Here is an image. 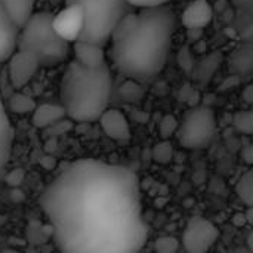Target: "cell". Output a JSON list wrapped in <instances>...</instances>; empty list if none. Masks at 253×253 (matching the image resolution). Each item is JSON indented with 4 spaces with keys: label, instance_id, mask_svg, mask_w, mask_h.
<instances>
[{
    "label": "cell",
    "instance_id": "34",
    "mask_svg": "<svg viewBox=\"0 0 253 253\" xmlns=\"http://www.w3.org/2000/svg\"><path fill=\"white\" fill-rule=\"evenodd\" d=\"M248 245H249V249L253 253V231L249 234V239H248Z\"/></svg>",
    "mask_w": 253,
    "mask_h": 253
},
{
    "label": "cell",
    "instance_id": "4",
    "mask_svg": "<svg viewBox=\"0 0 253 253\" xmlns=\"http://www.w3.org/2000/svg\"><path fill=\"white\" fill-rule=\"evenodd\" d=\"M18 49L33 52L42 65L53 67L64 62L70 46L53 28V15L34 12L18 34Z\"/></svg>",
    "mask_w": 253,
    "mask_h": 253
},
{
    "label": "cell",
    "instance_id": "26",
    "mask_svg": "<svg viewBox=\"0 0 253 253\" xmlns=\"http://www.w3.org/2000/svg\"><path fill=\"white\" fill-rule=\"evenodd\" d=\"M178 64H179V67L187 74H193L194 67H196V59H194V55L191 53L190 47H184V49L179 50V53H178Z\"/></svg>",
    "mask_w": 253,
    "mask_h": 253
},
{
    "label": "cell",
    "instance_id": "28",
    "mask_svg": "<svg viewBox=\"0 0 253 253\" xmlns=\"http://www.w3.org/2000/svg\"><path fill=\"white\" fill-rule=\"evenodd\" d=\"M132 7L141 9V7H153V6H162L169 4L170 0H126Z\"/></svg>",
    "mask_w": 253,
    "mask_h": 253
},
{
    "label": "cell",
    "instance_id": "36",
    "mask_svg": "<svg viewBox=\"0 0 253 253\" xmlns=\"http://www.w3.org/2000/svg\"><path fill=\"white\" fill-rule=\"evenodd\" d=\"M6 253H16V252H13V251H10V252H6Z\"/></svg>",
    "mask_w": 253,
    "mask_h": 253
},
{
    "label": "cell",
    "instance_id": "14",
    "mask_svg": "<svg viewBox=\"0 0 253 253\" xmlns=\"http://www.w3.org/2000/svg\"><path fill=\"white\" fill-rule=\"evenodd\" d=\"M13 142V127L10 125L6 105L0 96V173L9 162Z\"/></svg>",
    "mask_w": 253,
    "mask_h": 253
},
{
    "label": "cell",
    "instance_id": "23",
    "mask_svg": "<svg viewBox=\"0 0 253 253\" xmlns=\"http://www.w3.org/2000/svg\"><path fill=\"white\" fill-rule=\"evenodd\" d=\"M179 129V120L173 114H165L159 122V135L165 141H170L172 136H176Z\"/></svg>",
    "mask_w": 253,
    "mask_h": 253
},
{
    "label": "cell",
    "instance_id": "18",
    "mask_svg": "<svg viewBox=\"0 0 253 253\" xmlns=\"http://www.w3.org/2000/svg\"><path fill=\"white\" fill-rule=\"evenodd\" d=\"M221 61H222V53L221 52H213V53L208 55L203 61L196 64L194 71H193V77L202 84L208 83L211 80V77L213 76L215 70L219 67Z\"/></svg>",
    "mask_w": 253,
    "mask_h": 253
},
{
    "label": "cell",
    "instance_id": "15",
    "mask_svg": "<svg viewBox=\"0 0 253 253\" xmlns=\"http://www.w3.org/2000/svg\"><path fill=\"white\" fill-rule=\"evenodd\" d=\"M231 71L237 76H246L253 71V36L248 37L233 53L230 59Z\"/></svg>",
    "mask_w": 253,
    "mask_h": 253
},
{
    "label": "cell",
    "instance_id": "37",
    "mask_svg": "<svg viewBox=\"0 0 253 253\" xmlns=\"http://www.w3.org/2000/svg\"><path fill=\"white\" fill-rule=\"evenodd\" d=\"M179 253H187V252H179Z\"/></svg>",
    "mask_w": 253,
    "mask_h": 253
},
{
    "label": "cell",
    "instance_id": "8",
    "mask_svg": "<svg viewBox=\"0 0 253 253\" xmlns=\"http://www.w3.org/2000/svg\"><path fill=\"white\" fill-rule=\"evenodd\" d=\"M84 27V10L80 4H65L62 10L53 15V28L67 43H76Z\"/></svg>",
    "mask_w": 253,
    "mask_h": 253
},
{
    "label": "cell",
    "instance_id": "33",
    "mask_svg": "<svg viewBox=\"0 0 253 253\" xmlns=\"http://www.w3.org/2000/svg\"><path fill=\"white\" fill-rule=\"evenodd\" d=\"M245 215H246V219H248V224L253 227V206L252 208H248V211L245 212Z\"/></svg>",
    "mask_w": 253,
    "mask_h": 253
},
{
    "label": "cell",
    "instance_id": "10",
    "mask_svg": "<svg viewBox=\"0 0 253 253\" xmlns=\"http://www.w3.org/2000/svg\"><path fill=\"white\" fill-rule=\"evenodd\" d=\"M98 122L102 132L113 141L127 142L132 136L127 117L117 108H107Z\"/></svg>",
    "mask_w": 253,
    "mask_h": 253
},
{
    "label": "cell",
    "instance_id": "31",
    "mask_svg": "<svg viewBox=\"0 0 253 253\" xmlns=\"http://www.w3.org/2000/svg\"><path fill=\"white\" fill-rule=\"evenodd\" d=\"M243 98H245L246 102L253 104V84L252 86H249V87H246V90H245V93H243Z\"/></svg>",
    "mask_w": 253,
    "mask_h": 253
},
{
    "label": "cell",
    "instance_id": "21",
    "mask_svg": "<svg viewBox=\"0 0 253 253\" xmlns=\"http://www.w3.org/2000/svg\"><path fill=\"white\" fill-rule=\"evenodd\" d=\"M173 156H175V148H173V145H172L170 141L162 139L157 144H154V147L151 150V159H153V162L157 163V165H162V166L172 163Z\"/></svg>",
    "mask_w": 253,
    "mask_h": 253
},
{
    "label": "cell",
    "instance_id": "12",
    "mask_svg": "<svg viewBox=\"0 0 253 253\" xmlns=\"http://www.w3.org/2000/svg\"><path fill=\"white\" fill-rule=\"evenodd\" d=\"M76 61L89 68H98L105 65V49L102 46L77 40L73 46Z\"/></svg>",
    "mask_w": 253,
    "mask_h": 253
},
{
    "label": "cell",
    "instance_id": "25",
    "mask_svg": "<svg viewBox=\"0 0 253 253\" xmlns=\"http://www.w3.org/2000/svg\"><path fill=\"white\" fill-rule=\"evenodd\" d=\"M120 93H122V98H125L126 101H129V102H135V101H139V99L142 98L144 90L141 89V86L138 84V82H136V80H130V79H127V82L122 86Z\"/></svg>",
    "mask_w": 253,
    "mask_h": 253
},
{
    "label": "cell",
    "instance_id": "13",
    "mask_svg": "<svg viewBox=\"0 0 253 253\" xmlns=\"http://www.w3.org/2000/svg\"><path fill=\"white\" fill-rule=\"evenodd\" d=\"M65 117H67V113L61 104L59 105L42 104V105H37V108L34 110L31 123L39 129H49L58 122L64 120Z\"/></svg>",
    "mask_w": 253,
    "mask_h": 253
},
{
    "label": "cell",
    "instance_id": "24",
    "mask_svg": "<svg viewBox=\"0 0 253 253\" xmlns=\"http://www.w3.org/2000/svg\"><path fill=\"white\" fill-rule=\"evenodd\" d=\"M181 242L173 236H162L157 237L154 242V251L156 253H179L181 251Z\"/></svg>",
    "mask_w": 253,
    "mask_h": 253
},
{
    "label": "cell",
    "instance_id": "22",
    "mask_svg": "<svg viewBox=\"0 0 253 253\" xmlns=\"http://www.w3.org/2000/svg\"><path fill=\"white\" fill-rule=\"evenodd\" d=\"M233 126L243 135H253V107L237 111L233 117Z\"/></svg>",
    "mask_w": 253,
    "mask_h": 253
},
{
    "label": "cell",
    "instance_id": "11",
    "mask_svg": "<svg viewBox=\"0 0 253 253\" xmlns=\"http://www.w3.org/2000/svg\"><path fill=\"white\" fill-rule=\"evenodd\" d=\"M213 18V7L208 0H193L181 15V22L187 30H203Z\"/></svg>",
    "mask_w": 253,
    "mask_h": 253
},
{
    "label": "cell",
    "instance_id": "7",
    "mask_svg": "<svg viewBox=\"0 0 253 253\" xmlns=\"http://www.w3.org/2000/svg\"><path fill=\"white\" fill-rule=\"evenodd\" d=\"M219 237L218 228L203 216L191 218L182 234V248L187 253H208Z\"/></svg>",
    "mask_w": 253,
    "mask_h": 253
},
{
    "label": "cell",
    "instance_id": "1",
    "mask_svg": "<svg viewBox=\"0 0 253 253\" xmlns=\"http://www.w3.org/2000/svg\"><path fill=\"white\" fill-rule=\"evenodd\" d=\"M40 205L61 253H138L148 239L138 176L120 165L73 162Z\"/></svg>",
    "mask_w": 253,
    "mask_h": 253
},
{
    "label": "cell",
    "instance_id": "30",
    "mask_svg": "<svg viewBox=\"0 0 253 253\" xmlns=\"http://www.w3.org/2000/svg\"><path fill=\"white\" fill-rule=\"evenodd\" d=\"M231 222H233V225H234V227H237V228L245 227V225L248 224V219H246L245 212H237V213H234V215H233V218H231Z\"/></svg>",
    "mask_w": 253,
    "mask_h": 253
},
{
    "label": "cell",
    "instance_id": "16",
    "mask_svg": "<svg viewBox=\"0 0 253 253\" xmlns=\"http://www.w3.org/2000/svg\"><path fill=\"white\" fill-rule=\"evenodd\" d=\"M34 1L36 0H0L3 7L6 9L7 15L10 16L12 22L21 30L25 22L34 13Z\"/></svg>",
    "mask_w": 253,
    "mask_h": 253
},
{
    "label": "cell",
    "instance_id": "5",
    "mask_svg": "<svg viewBox=\"0 0 253 253\" xmlns=\"http://www.w3.org/2000/svg\"><path fill=\"white\" fill-rule=\"evenodd\" d=\"M77 3L84 10V27L79 40L107 46L117 24L133 10L126 0H65V4Z\"/></svg>",
    "mask_w": 253,
    "mask_h": 253
},
{
    "label": "cell",
    "instance_id": "17",
    "mask_svg": "<svg viewBox=\"0 0 253 253\" xmlns=\"http://www.w3.org/2000/svg\"><path fill=\"white\" fill-rule=\"evenodd\" d=\"M19 28L13 22L0 21V62L9 61L18 49Z\"/></svg>",
    "mask_w": 253,
    "mask_h": 253
},
{
    "label": "cell",
    "instance_id": "35",
    "mask_svg": "<svg viewBox=\"0 0 253 253\" xmlns=\"http://www.w3.org/2000/svg\"><path fill=\"white\" fill-rule=\"evenodd\" d=\"M53 6H59L61 3H65V0H49Z\"/></svg>",
    "mask_w": 253,
    "mask_h": 253
},
{
    "label": "cell",
    "instance_id": "20",
    "mask_svg": "<svg viewBox=\"0 0 253 253\" xmlns=\"http://www.w3.org/2000/svg\"><path fill=\"white\" fill-rule=\"evenodd\" d=\"M7 108L13 114H30V113H34V110L37 108V104L28 95H24V93L16 92V93H13L9 98Z\"/></svg>",
    "mask_w": 253,
    "mask_h": 253
},
{
    "label": "cell",
    "instance_id": "29",
    "mask_svg": "<svg viewBox=\"0 0 253 253\" xmlns=\"http://www.w3.org/2000/svg\"><path fill=\"white\" fill-rule=\"evenodd\" d=\"M240 157H242L243 163H246L248 166H253V142L248 144L246 147H243V150L240 153Z\"/></svg>",
    "mask_w": 253,
    "mask_h": 253
},
{
    "label": "cell",
    "instance_id": "32",
    "mask_svg": "<svg viewBox=\"0 0 253 253\" xmlns=\"http://www.w3.org/2000/svg\"><path fill=\"white\" fill-rule=\"evenodd\" d=\"M0 21H3V22H12L10 16L7 15V12H6V9L3 7L1 3H0Z\"/></svg>",
    "mask_w": 253,
    "mask_h": 253
},
{
    "label": "cell",
    "instance_id": "6",
    "mask_svg": "<svg viewBox=\"0 0 253 253\" xmlns=\"http://www.w3.org/2000/svg\"><path fill=\"white\" fill-rule=\"evenodd\" d=\"M216 133V119L211 107L196 105L179 122L176 139L187 150H200L211 145Z\"/></svg>",
    "mask_w": 253,
    "mask_h": 253
},
{
    "label": "cell",
    "instance_id": "2",
    "mask_svg": "<svg viewBox=\"0 0 253 253\" xmlns=\"http://www.w3.org/2000/svg\"><path fill=\"white\" fill-rule=\"evenodd\" d=\"M176 15L169 4L129 12L111 36V61L125 77L136 82L159 76L166 67Z\"/></svg>",
    "mask_w": 253,
    "mask_h": 253
},
{
    "label": "cell",
    "instance_id": "19",
    "mask_svg": "<svg viewBox=\"0 0 253 253\" xmlns=\"http://www.w3.org/2000/svg\"><path fill=\"white\" fill-rule=\"evenodd\" d=\"M236 194L239 200L248 208L253 206V170L243 173L236 184Z\"/></svg>",
    "mask_w": 253,
    "mask_h": 253
},
{
    "label": "cell",
    "instance_id": "38",
    "mask_svg": "<svg viewBox=\"0 0 253 253\" xmlns=\"http://www.w3.org/2000/svg\"><path fill=\"white\" fill-rule=\"evenodd\" d=\"M40 1H44V0H40Z\"/></svg>",
    "mask_w": 253,
    "mask_h": 253
},
{
    "label": "cell",
    "instance_id": "9",
    "mask_svg": "<svg viewBox=\"0 0 253 253\" xmlns=\"http://www.w3.org/2000/svg\"><path fill=\"white\" fill-rule=\"evenodd\" d=\"M39 58L28 50L16 49V52L9 59V80L15 89H22L27 86L40 67Z\"/></svg>",
    "mask_w": 253,
    "mask_h": 253
},
{
    "label": "cell",
    "instance_id": "3",
    "mask_svg": "<svg viewBox=\"0 0 253 253\" xmlns=\"http://www.w3.org/2000/svg\"><path fill=\"white\" fill-rule=\"evenodd\" d=\"M111 89L113 77L107 64L89 68L74 59L67 65L61 79V105L71 122H98L108 108Z\"/></svg>",
    "mask_w": 253,
    "mask_h": 253
},
{
    "label": "cell",
    "instance_id": "27",
    "mask_svg": "<svg viewBox=\"0 0 253 253\" xmlns=\"http://www.w3.org/2000/svg\"><path fill=\"white\" fill-rule=\"evenodd\" d=\"M24 176H25V172H24L22 169H13V170H10V173L7 175L6 182H7V185H10L12 188H18V187L22 184Z\"/></svg>",
    "mask_w": 253,
    "mask_h": 253
}]
</instances>
